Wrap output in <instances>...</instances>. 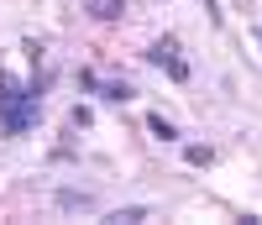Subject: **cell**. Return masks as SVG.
<instances>
[{"label": "cell", "mask_w": 262, "mask_h": 225, "mask_svg": "<svg viewBox=\"0 0 262 225\" xmlns=\"http://www.w3.org/2000/svg\"><path fill=\"white\" fill-rule=\"evenodd\" d=\"M37 116H42V100L16 74L0 69V131H6V137H27L37 126Z\"/></svg>", "instance_id": "6da1fadb"}, {"label": "cell", "mask_w": 262, "mask_h": 225, "mask_svg": "<svg viewBox=\"0 0 262 225\" xmlns=\"http://www.w3.org/2000/svg\"><path fill=\"white\" fill-rule=\"evenodd\" d=\"M147 63L152 69H163L173 84H189V63H184V48H179V37H158L147 48Z\"/></svg>", "instance_id": "7a4b0ae2"}, {"label": "cell", "mask_w": 262, "mask_h": 225, "mask_svg": "<svg viewBox=\"0 0 262 225\" xmlns=\"http://www.w3.org/2000/svg\"><path fill=\"white\" fill-rule=\"evenodd\" d=\"M79 6H84V16H95V21H116L126 11V0H79Z\"/></svg>", "instance_id": "3957f363"}, {"label": "cell", "mask_w": 262, "mask_h": 225, "mask_svg": "<svg viewBox=\"0 0 262 225\" xmlns=\"http://www.w3.org/2000/svg\"><path fill=\"white\" fill-rule=\"evenodd\" d=\"M147 131H152V137H158V142H179V126H173L168 116H158V110H152V116H147Z\"/></svg>", "instance_id": "277c9868"}, {"label": "cell", "mask_w": 262, "mask_h": 225, "mask_svg": "<svg viewBox=\"0 0 262 225\" xmlns=\"http://www.w3.org/2000/svg\"><path fill=\"white\" fill-rule=\"evenodd\" d=\"M100 95L111 100V105H126L131 95H137V89H131V84H121V79H111V84H100Z\"/></svg>", "instance_id": "5b68a950"}, {"label": "cell", "mask_w": 262, "mask_h": 225, "mask_svg": "<svg viewBox=\"0 0 262 225\" xmlns=\"http://www.w3.org/2000/svg\"><path fill=\"white\" fill-rule=\"evenodd\" d=\"M111 220H116V225H126V220H147V205H126V210H116Z\"/></svg>", "instance_id": "8992f818"}, {"label": "cell", "mask_w": 262, "mask_h": 225, "mask_svg": "<svg viewBox=\"0 0 262 225\" xmlns=\"http://www.w3.org/2000/svg\"><path fill=\"white\" fill-rule=\"evenodd\" d=\"M69 121H74L79 131H90V126H95V110H90V105H74V116H69Z\"/></svg>", "instance_id": "52a82bcc"}, {"label": "cell", "mask_w": 262, "mask_h": 225, "mask_svg": "<svg viewBox=\"0 0 262 225\" xmlns=\"http://www.w3.org/2000/svg\"><path fill=\"white\" fill-rule=\"evenodd\" d=\"M184 157H189V163H194V168H205V163H215V152H210V147H189Z\"/></svg>", "instance_id": "ba28073f"}, {"label": "cell", "mask_w": 262, "mask_h": 225, "mask_svg": "<svg viewBox=\"0 0 262 225\" xmlns=\"http://www.w3.org/2000/svg\"><path fill=\"white\" fill-rule=\"evenodd\" d=\"M252 37H257V48H262V27H257V32H252Z\"/></svg>", "instance_id": "9c48e42d"}]
</instances>
